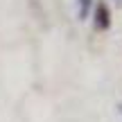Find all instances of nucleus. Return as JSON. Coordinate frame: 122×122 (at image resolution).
I'll use <instances>...</instances> for the list:
<instances>
[{
  "label": "nucleus",
  "instance_id": "nucleus-1",
  "mask_svg": "<svg viewBox=\"0 0 122 122\" xmlns=\"http://www.w3.org/2000/svg\"><path fill=\"white\" fill-rule=\"evenodd\" d=\"M93 25L97 32H106L111 27V9L104 0H97L95 9H93Z\"/></svg>",
  "mask_w": 122,
  "mask_h": 122
},
{
  "label": "nucleus",
  "instance_id": "nucleus-2",
  "mask_svg": "<svg viewBox=\"0 0 122 122\" xmlns=\"http://www.w3.org/2000/svg\"><path fill=\"white\" fill-rule=\"evenodd\" d=\"M79 2V18H88V14H91V7H93V0H77Z\"/></svg>",
  "mask_w": 122,
  "mask_h": 122
},
{
  "label": "nucleus",
  "instance_id": "nucleus-3",
  "mask_svg": "<svg viewBox=\"0 0 122 122\" xmlns=\"http://www.w3.org/2000/svg\"><path fill=\"white\" fill-rule=\"evenodd\" d=\"M115 5H118V7H122V0H115Z\"/></svg>",
  "mask_w": 122,
  "mask_h": 122
}]
</instances>
